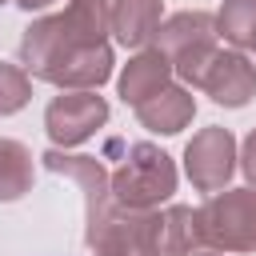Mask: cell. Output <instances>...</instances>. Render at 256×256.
I'll return each instance as SVG.
<instances>
[{
    "mask_svg": "<svg viewBox=\"0 0 256 256\" xmlns=\"http://www.w3.org/2000/svg\"><path fill=\"white\" fill-rule=\"evenodd\" d=\"M0 4H8V0H0Z\"/></svg>",
    "mask_w": 256,
    "mask_h": 256,
    "instance_id": "d6986e66",
    "label": "cell"
},
{
    "mask_svg": "<svg viewBox=\"0 0 256 256\" xmlns=\"http://www.w3.org/2000/svg\"><path fill=\"white\" fill-rule=\"evenodd\" d=\"M192 256H220V252H212V248H200V252H192Z\"/></svg>",
    "mask_w": 256,
    "mask_h": 256,
    "instance_id": "ac0fdd59",
    "label": "cell"
},
{
    "mask_svg": "<svg viewBox=\"0 0 256 256\" xmlns=\"http://www.w3.org/2000/svg\"><path fill=\"white\" fill-rule=\"evenodd\" d=\"M36 168H32V152L20 140L0 136V204H12L20 196L32 192Z\"/></svg>",
    "mask_w": 256,
    "mask_h": 256,
    "instance_id": "4fadbf2b",
    "label": "cell"
},
{
    "mask_svg": "<svg viewBox=\"0 0 256 256\" xmlns=\"http://www.w3.org/2000/svg\"><path fill=\"white\" fill-rule=\"evenodd\" d=\"M160 248L164 256H192L204 248V236H200V212L188 208V204H172L160 212Z\"/></svg>",
    "mask_w": 256,
    "mask_h": 256,
    "instance_id": "7c38bea8",
    "label": "cell"
},
{
    "mask_svg": "<svg viewBox=\"0 0 256 256\" xmlns=\"http://www.w3.org/2000/svg\"><path fill=\"white\" fill-rule=\"evenodd\" d=\"M216 40H220L216 36V16L204 12V8H188V12H176V16H168L160 24L152 48L168 56V64L184 80V88H196L204 68H208V60L220 48Z\"/></svg>",
    "mask_w": 256,
    "mask_h": 256,
    "instance_id": "277c9868",
    "label": "cell"
},
{
    "mask_svg": "<svg viewBox=\"0 0 256 256\" xmlns=\"http://www.w3.org/2000/svg\"><path fill=\"white\" fill-rule=\"evenodd\" d=\"M172 76H176V72H172V64H168L164 52H156V48H140V52L120 68V76H116V92H120L124 104L140 108L144 100L160 96V92L172 84Z\"/></svg>",
    "mask_w": 256,
    "mask_h": 256,
    "instance_id": "9c48e42d",
    "label": "cell"
},
{
    "mask_svg": "<svg viewBox=\"0 0 256 256\" xmlns=\"http://www.w3.org/2000/svg\"><path fill=\"white\" fill-rule=\"evenodd\" d=\"M32 100V76L20 64H4L0 60V116L20 112Z\"/></svg>",
    "mask_w": 256,
    "mask_h": 256,
    "instance_id": "9a60e30c",
    "label": "cell"
},
{
    "mask_svg": "<svg viewBox=\"0 0 256 256\" xmlns=\"http://www.w3.org/2000/svg\"><path fill=\"white\" fill-rule=\"evenodd\" d=\"M172 192H176V160L148 140L128 144L124 164L112 172V200L132 212H156L164 200H172Z\"/></svg>",
    "mask_w": 256,
    "mask_h": 256,
    "instance_id": "3957f363",
    "label": "cell"
},
{
    "mask_svg": "<svg viewBox=\"0 0 256 256\" xmlns=\"http://www.w3.org/2000/svg\"><path fill=\"white\" fill-rule=\"evenodd\" d=\"M216 36L236 52H256V0H224L216 12Z\"/></svg>",
    "mask_w": 256,
    "mask_h": 256,
    "instance_id": "5bb4252c",
    "label": "cell"
},
{
    "mask_svg": "<svg viewBox=\"0 0 256 256\" xmlns=\"http://www.w3.org/2000/svg\"><path fill=\"white\" fill-rule=\"evenodd\" d=\"M108 32H112V0H68L64 12L40 16L24 28L20 68L28 76H40L64 52H76L88 44H108Z\"/></svg>",
    "mask_w": 256,
    "mask_h": 256,
    "instance_id": "7a4b0ae2",
    "label": "cell"
},
{
    "mask_svg": "<svg viewBox=\"0 0 256 256\" xmlns=\"http://www.w3.org/2000/svg\"><path fill=\"white\" fill-rule=\"evenodd\" d=\"M192 116H196V96H192V88H184V84H168L160 96H152V100H144V104L136 108V120H140L148 132H160V136L184 132V128L192 124Z\"/></svg>",
    "mask_w": 256,
    "mask_h": 256,
    "instance_id": "30bf717a",
    "label": "cell"
},
{
    "mask_svg": "<svg viewBox=\"0 0 256 256\" xmlns=\"http://www.w3.org/2000/svg\"><path fill=\"white\" fill-rule=\"evenodd\" d=\"M200 236L212 252H256V188H224L200 208Z\"/></svg>",
    "mask_w": 256,
    "mask_h": 256,
    "instance_id": "5b68a950",
    "label": "cell"
},
{
    "mask_svg": "<svg viewBox=\"0 0 256 256\" xmlns=\"http://www.w3.org/2000/svg\"><path fill=\"white\" fill-rule=\"evenodd\" d=\"M108 124V100L96 92H60L44 108V132L56 148H76Z\"/></svg>",
    "mask_w": 256,
    "mask_h": 256,
    "instance_id": "52a82bcc",
    "label": "cell"
},
{
    "mask_svg": "<svg viewBox=\"0 0 256 256\" xmlns=\"http://www.w3.org/2000/svg\"><path fill=\"white\" fill-rule=\"evenodd\" d=\"M164 24V0H112V36L124 48H148Z\"/></svg>",
    "mask_w": 256,
    "mask_h": 256,
    "instance_id": "8fae6325",
    "label": "cell"
},
{
    "mask_svg": "<svg viewBox=\"0 0 256 256\" xmlns=\"http://www.w3.org/2000/svg\"><path fill=\"white\" fill-rule=\"evenodd\" d=\"M196 88L208 92L220 108H244L256 96V64L236 48H216Z\"/></svg>",
    "mask_w": 256,
    "mask_h": 256,
    "instance_id": "ba28073f",
    "label": "cell"
},
{
    "mask_svg": "<svg viewBox=\"0 0 256 256\" xmlns=\"http://www.w3.org/2000/svg\"><path fill=\"white\" fill-rule=\"evenodd\" d=\"M240 172H244V180H248V188H256V128L244 136V144H240Z\"/></svg>",
    "mask_w": 256,
    "mask_h": 256,
    "instance_id": "2e32d148",
    "label": "cell"
},
{
    "mask_svg": "<svg viewBox=\"0 0 256 256\" xmlns=\"http://www.w3.org/2000/svg\"><path fill=\"white\" fill-rule=\"evenodd\" d=\"M236 160H240L236 156V136L228 128H220V124L200 128L184 144V172H188L192 188L208 192V196H216V192L228 188V180L236 172Z\"/></svg>",
    "mask_w": 256,
    "mask_h": 256,
    "instance_id": "8992f818",
    "label": "cell"
},
{
    "mask_svg": "<svg viewBox=\"0 0 256 256\" xmlns=\"http://www.w3.org/2000/svg\"><path fill=\"white\" fill-rule=\"evenodd\" d=\"M12 4H20L24 12H40V8H48V4H56V0H12Z\"/></svg>",
    "mask_w": 256,
    "mask_h": 256,
    "instance_id": "e0dca14e",
    "label": "cell"
},
{
    "mask_svg": "<svg viewBox=\"0 0 256 256\" xmlns=\"http://www.w3.org/2000/svg\"><path fill=\"white\" fill-rule=\"evenodd\" d=\"M44 168L56 176H68L84 192V244L92 256H164L160 248V208L156 212H132L112 200V172L96 156H64L60 148H48Z\"/></svg>",
    "mask_w": 256,
    "mask_h": 256,
    "instance_id": "6da1fadb",
    "label": "cell"
}]
</instances>
